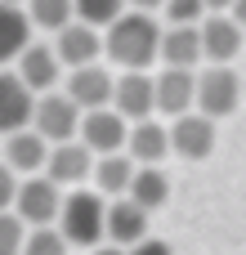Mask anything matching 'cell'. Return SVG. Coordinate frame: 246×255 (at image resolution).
Returning a JSON list of instances; mask_svg holds the SVG:
<instances>
[{
	"label": "cell",
	"mask_w": 246,
	"mask_h": 255,
	"mask_svg": "<svg viewBox=\"0 0 246 255\" xmlns=\"http://www.w3.org/2000/svg\"><path fill=\"white\" fill-rule=\"evenodd\" d=\"M161 36H166V31L152 22V13H148V9H134V13H121V18L108 27L103 49H108V58L121 63V67H148L152 58H161Z\"/></svg>",
	"instance_id": "cell-1"
},
{
	"label": "cell",
	"mask_w": 246,
	"mask_h": 255,
	"mask_svg": "<svg viewBox=\"0 0 246 255\" xmlns=\"http://www.w3.org/2000/svg\"><path fill=\"white\" fill-rule=\"evenodd\" d=\"M58 224H63V233H67L72 247H99V238L108 233V206L99 202V193L76 188V193H67Z\"/></svg>",
	"instance_id": "cell-2"
},
{
	"label": "cell",
	"mask_w": 246,
	"mask_h": 255,
	"mask_svg": "<svg viewBox=\"0 0 246 255\" xmlns=\"http://www.w3.org/2000/svg\"><path fill=\"white\" fill-rule=\"evenodd\" d=\"M81 121H85V108L72 99V94H45L36 103V130L49 139V143H67L81 134Z\"/></svg>",
	"instance_id": "cell-3"
},
{
	"label": "cell",
	"mask_w": 246,
	"mask_h": 255,
	"mask_svg": "<svg viewBox=\"0 0 246 255\" xmlns=\"http://www.w3.org/2000/svg\"><path fill=\"white\" fill-rule=\"evenodd\" d=\"M81 139L103 157V152H125L130 143V117L117 108H90L81 121Z\"/></svg>",
	"instance_id": "cell-4"
},
{
	"label": "cell",
	"mask_w": 246,
	"mask_h": 255,
	"mask_svg": "<svg viewBox=\"0 0 246 255\" xmlns=\"http://www.w3.org/2000/svg\"><path fill=\"white\" fill-rule=\"evenodd\" d=\"M170 143H175V152L188 157V161L211 157V152H215V117L202 112V108L175 117V121H170Z\"/></svg>",
	"instance_id": "cell-5"
},
{
	"label": "cell",
	"mask_w": 246,
	"mask_h": 255,
	"mask_svg": "<svg viewBox=\"0 0 246 255\" xmlns=\"http://www.w3.org/2000/svg\"><path fill=\"white\" fill-rule=\"evenodd\" d=\"M63 184L58 179H49V175H40V179H22V193H18V215L36 229V224H54L58 215H63V193H58Z\"/></svg>",
	"instance_id": "cell-6"
},
{
	"label": "cell",
	"mask_w": 246,
	"mask_h": 255,
	"mask_svg": "<svg viewBox=\"0 0 246 255\" xmlns=\"http://www.w3.org/2000/svg\"><path fill=\"white\" fill-rule=\"evenodd\" d=\"M112 108L125 112L130 121H148V117L157 112V76H143V67H130V72L117 81Z\"/></svg>",
	"instance_id": "cell-7"
},
{
	"label": "cell",
	"mask_w": 246,
	"mask_h": 255,
	"mask_svg": "<svg viewBox=\"0 0 246 255\" xmlns=\"http://www.w3.org/2000/svg\"><path fill=\"white\" fill-rule=\"evenodd\" d=\"M36 90L22 81V72L18 67H9L4 72V81H0V121H4V134L9 130H22V126H31L36 121Z\"/></svg>",
	"instance_id": "cell-8"
},
{
	"label": "cell",
	"mask_w": 246,
	"mask_h": 255,
	"mask_svg": "<svg viewBox=\"0 0 246 255\" xmlns=\"http://www.w3.org/2000/svg\"><path fill=\"white\" fill-rule=\"evenodd\" d=\"M49 139L36 130V126H22V130H9L4 134V166H13L18 175H36L49 166Z\"/></svg>",
	"instance_id": "cell-9"
},
{
	"label": "cell",
	"mask_w": 246,
	"mask_h": 255,
	"mask_svg": "<svg viewBox=\"0 0 246 255\" xmlns=\"http://www.w3.org/2000/svg\"><path fill=\"white\" fill-rule=\"evenodd\" d=\"M238 94H242V85H238V76H233L229 67H206V72L197 76V108L211 112L215 121L238 108Z\"/></svg>",
	"instance_id": "cell-10"
},
{
	"label": "cell",
	"mask_w": 246,
	"mask_h": 255,
	"mask_svg": "<svg viewBox=\"0 0 246 255\" xmlns=\"http://www.w3.org/2000/svg\"><path fill=\"white\" fill-rule=\"evenodd\" d=\"M99 152L81 139V143H54V152H49V166H45V175L49 179H58V184H85V179H94V161Z\"/></svg>",
	"instance_id": "cell-11"
},
{
	"label": "cell",
	"mask_w": 246,
	"mask_h": 255,
	"mask_svg": "<svg viewBox=\"0 0 246 255\" xmlns=\"http://www.w3.org/2000/svg\"><path fill=\"white\" fill-rule=\"evenodd\" d=\"M193 108H197V76H193V67H166L157 76V112L184 117Z\"/></svg>",
	"instance_id": "cell-12"
},
{
	"label": "cell",
	"mask_w": 246,
	"mask_h": 255,
	"mask_svg": "<svg viewBox=\"0 0 246 255\" xmlns=\"http://www.w3.org/2000/svg\"><path fill=\"white\" fill-rule=\"evenodd\" d=\"M67 94H72L85 112H90V108H108L112 94H117V81L108 76V67L81 63V67H72V76H67Z\"/></svg>",
	"instance_id": "cell-13"
},
{
	"label": "cell",
	"mask_w": 246,
	"mask_h": 255,
	"mask_svg": "<svg viewBox=\"0 0 246 255\" xmlns=\"http://www.w3.org/2000/svg\"><path fill=\"white\" fill-rule=\"evenodd\" d=\"M54 49H58V58H63L67 67L94 63V58H99V27L85 22V18H76V22H67L63 31H54Z\"/></svg>",
	"instance_id": "cell-14"
},
{
	"label": "cell",
	"mask_w": 246,
	"mask_h": 255,
	"mask_svg": "<svg viewBox=\"0 0 246 255\" xmlns=\"http://www.w3.org/2000/svg\"><path fill=\"white\" fill-rule=\"evenodd\" d=\"M108 238L121 247H134L148 238V206H139L134 197H121L108 206Z\"/></svg>",
	"instance_id": "cell-15"
},
{
	"label": "cell",
	"mask_w": 246,
	"mask_h": 255,
	"mask_svg": "<svg viewBox=\"0 0 246 255\" xmlns=\"http://www.w3.org/2000/svg\"><path fill=\"white\" fill-rule=\"evenodd\" d=\"M202 54H206L202 27H197V22H170V31L161 36V58H166V67H193Z\"/></svg>",
	"instance_id": "cell-16"
},
{
	"label": "cell",
	"mask_w": 246,
	"mask_h": 255,
	"mask_svg": "<svg viewBox=\"0 0 246 255\" xmlns=\"http://www.w3.org/2000/svg\"><path fill=\"white\" fill-rule=\"evenodd\" d=\"M13 67L22 72V81H27L31 90H54V85H58V67H63V58H58L54 45H27V49L18 54Z\"/></svg>",
	"instance_id": "cell-17"
},
{
	"label": "cell",
	"mask_w": 246,
	"mask_h": 255,
	"mask_svg": "<svg viewBox=\"0 0 246 255\" xmlns=\"http://www.w3.org/2000/svg\"><path fill=\"white\" fill-rule=\"evenodd\" d=\"M31 9H18V0H4V18H0V54L4 63H18V54L31 45Z\"/></svg>",
	"instance_id": "cell-18"
},
{
	"label": "cell",
	"mask_w": 246,
	"mask_h": 255,
	"mask_svg": "<svg viewBox=\"0 0 246 255\" xmlns=\"http://www.w3.org/2000/svg\"><path fill=\"white\" fill-rule=\"evenodd\" d=\"M170 148H175V143H170V130H166V126H157L152 117H148V121H134L130 143H125V152H130L134 161H143V166H157Z\"/></svg>",
	"instance_id": "cell-19"
},
{
	"label": "cell",
	"mask_w": 246,
	"mask_h": 255,
	"mask_svg": "<svg viewBox=\"0 0 246 255\" xmlns=\"http://www.w3.org/2000/svg\"><path fill=\"white\" fill-rule=\"evenodd\" d=\"M242 22L238 18H224V13H215V18H206V27H202V45H206V58H215V63H229L238 49H242Z\"/></svg>",
	"instance_id": "cell-20"
},
{
	"label": "cell",
	"mask_w": 246,
	"mask_h": 255,
	"mask_svg": "<svg viewBox=\"0 0 246 255\" xmlns=\"http://www.w3.org/2000/svg\"><path fill=\"white\" fill-rule=\"evenodd\" d=\"M94 184H99V193H112V197L130 193V184H134V157L130 152H103L99 166H94Z\"/></svg>",
	"instance_id": "cell-21"
},
{
	"label": "cell",
	"mask_w": 246,
	"mask_h": 255,
	"mask_svg": "<svg viewBox=\"0 0 246 255\" xmlns=\"http://www.w3.org/2000/svg\"><path fill=\"white\" fill-rule=\"evenodd\" d=\"M130 197L139 202V206H148V211H157L166 197H170V179L157 170V166H143V170H134V184H130Z\"/></svg>",
	"instance_id": "cell-22"
},
{
	"label": "cell",
	"mask_w": 246,
	"mask_h": 255,
	"mask_svg": "<svg viewBox=\"0 0 246 255\" xmlns=\"http://www.w3.org/2000/svg\"><path fill=\"white\" fill-rule=\"evenodd\" d=\"M27 9H31L36 27L63 31V27L72 22V13H76V0H27Z\"/></svg>",
	"instance_id": "cell-23"
},
{
	"label": "cell",
	"mask_w": 246,
	"mask_h": 255,
	"mask_svg": "<svg viewBox=\"0 0 246 255\" xmlns=\"http://www.w3.org/2000/svg\"><path fill=\"white\" fill-rule=\"evenodd\" d=\"M67 233L63 229H49V224H36L31 233H27V247L22 255H67Z\"/></svg>",
	"instance_id": "cell-24"
},
{
	"label": "cell",
	"mask_w": 246,
	"mask_h": 255,
	"mask_svg": "<svg viewBox=\"0 0 246 255\" xmlns=\"http://www.w3.org/2000/svg\"><path fill=\"white\" fill-rule=\"evenodd\" d=\"M130 0H76V18L94 22V27H112L121 13H125Z\"/></svg>",
	"instance_id": "cell-25"
},
{
	"label": "cell",
	"mask_w": 246,
	"mask_h": 255,
	"mask_svg": "<svg viewBox=\"0 0 246 255\" xmlns=\"http://www.w3.org/2000/svg\"><path fill=\"white\" fill-rule=\"evenodd\" d=\"M0 255H22L27 247V220L18 215V211H4V224H0Z\"/></svg>",
	"instance_id": "cell-26"
},
{
	"label": "cell",
	"mask_w": 246,
	"mask_h": 255,
	"mask_svg": "<svg viewBox=\"0 0 246 255\" xmlns=\"http://www.w3.org/2000/svg\"><path fill=\"white\" fill-rule=\"evenodd\" d=\"M211 4L206 0H166V18L170 22H197Z\"/></svg>",
	"instance_id": "cell-27"
},
{
	"label": "cell",
	"mask_w": 246,
	"mask_h": 255,
	"mask_svg": "<svg viewBox=\"0 0 246 255\" xmlns=\"http://www.w3.org/2000/svg\"><path fill=\"white\" fill-rule=\"evenodd\" d=\"M18 193H22V179H18V170H13V166H4V179H0L4 211H13V206H18Z\"/></svg>",
	"instance_id": "cell-28"
},
{
	"label": "cell",
	"mask_w": 246,
	"mask_h": 255,
	"mask_svg": "<svg viewBox=\"0 0 246 255\" xmlns=\"http://www.w3.org/2000/svg\"><path fill=\"white\" fill-rule=\"evenodd\" d=\"M130 255H175L170 251V242H157V238H143V242H134V251Z\"/></svg>",
	"instance_id": "cell-29"
},
{
	"label": "cell",
	"mask_w": 246,
	"mask_h": 255,
	"mask_svg": "<svg viewBox=\"0 0 246 255\" xmlns=\"http://www.w3.org/2000/svg\"><path fill=\"white\" fill-rule=\"evenodd\" d=\"M134 9H166V0H130Z\"/></svg>",
	"instance_id": "cell-30"
},
{
	"label": "cell",
	"mask_w": 246,
	"mask_h": 255,
	"mask_svg": "<svg viewBox=\"0 0 246 255\" xmlns=\"http://www.w3.org/2000/svg\"><path fill=\"white\" fill-rule=\"evenodd\" d=\"M233 18H238V22L246 27V0H233Z\"/></svg>",
	"instance_id": "cell-31"
},
{
	"label": "cell",
	"mask_w": 246,
	"mask_h": 255,
	"mask_svg": "<svg viewBox=\"0 0 246 255\" xmlns=\"http://www.w3.org/2000/svg\"><path fill=\"white\" fill-rule=\"evenodd\" d=\"M90 255H130V251H121V242H117V247H99V251H90Z\"/></svg>",
	"instance_id": "cell-32"
},
{
	"label": "cell",
	"mask_w": 246,
	"mask_h": 255,
	"mask_svg": "<svg viewBox=\"0 0 246 255\" xmlns=\"http://www.w3.org/2000/svg\"><path fill=\"white\" fill-rule=\"evenodd\" d=\"M211 9H233V0H206Z\"/></svg>",
	"instance_id": "cell-33"
}]
</instances>
